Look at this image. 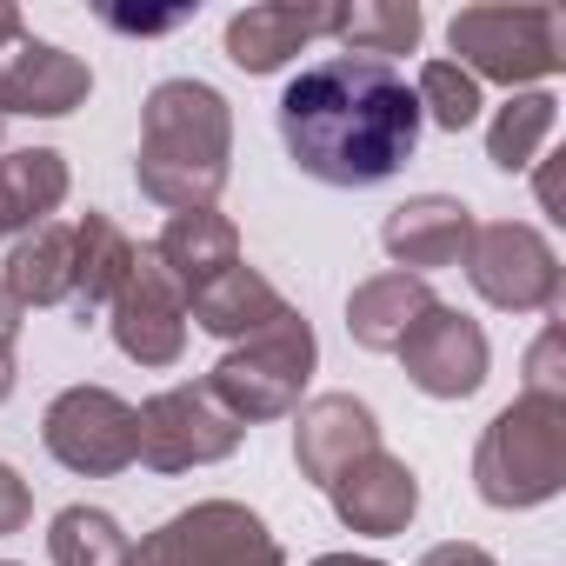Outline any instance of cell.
Masks as SVG:
<instances>
[{"label":"cell","mask_w":566,"mask_h":566,"mask_svg":"<svg viewBox=\"0 0 566 566\" xmlns=\"http://www.w3.org/2000/svg\"><path fill=\"white\" fill-rule=\"evenodd\" d=\"M28 520H34V493H28V480H21L8 460H0V539L21 533Z\"/></svg>","instance_id":"obj_28"},{"label":"cell","mask_w":566,"mask_h":566,"mask_svg":"<svg viewBox=\"0 0 566 566\" xmlns=\"http://www.w3.org/2000/svg\"><path fill=\"white\" fill-rule=\"evenodd\" d=\"M0 127H8V114H0Z\"/></svg>","instance_id":"obj_34"},{"label":"cell","mask_w":566,"mask_h":566,"mask_svg":"<svg viewBox=\"0 0 566 566\" xmlns=\"http://www.w3.org/2000/svg\"><path fill=\"white\" fill-rule=\"evenodd\" d=\"M420 566H500V559L486 546H473V539H440V546L420 553Z\"/></svg>","instance_id":"obj_29"},{"label":"cell","mask_w":566,"mask_h":566,"mask_svg":"<svg viewBox=\"0 0 566 566\" xmlns=\"http://www.w3.org/2000/svg\"><path fill=\"white\" fill-rule=\"evenodd\" d=\"M321 34L340 41V54H360V61H387L394 54H413L420 34H427V14L413 0H354V8H327Z\"/></svg>","instance_id":"obj_22"},{"label":"cell","mask_w":566,"mask_h":566,"mask_svg":"<svg viewBox=\"0 0 566 566\" xmlns=\"http://www.w3.org/2000/svg\"><path fill=\"white\" fill-rule=\"evenodd\" d=\"M307 566H387V559H367V553H321V559H307Z\"/></svg>","instance_id":"obj_33"},{"label":"cell","mask_w":566,"mask_h":566,"mask_svg":"<svg viewBox=\"0 0 566 566\" xmlns=\"http://www.w3.org/2000/svg\"><path fill=\"white\" fill-rule=\"evenodd\" d=\"M473 207L453 200V193H413L387 213L380 227V247L394 260V273H440V266H460L467 260V240H473Z\"/></svg>","instance_id":"obj_13"},{"label":"cell","mask_w":566,"mask_h":566,"mask_svg":"<svg viewBox=\"0 0 566 566\" xmlns=\"http://www.w3.org/2000/svg\"><path fill=\"white\" fill-rule=\"evenodd\" d=\"M0 287L21 301V314L74 301V227L67 220H41L34 233H21L14 253H8V273H0Z\"/></svg>","instance_id":"obj_20"},{"label":"cell","mask_w":566,"mask_h":566,"mask_svg":"<svg viewBox=\"0 0 566 566\" xmlns=\"http://www.w3.org/2000/svg\"><path fill=\"white\" fill-rule=\"evenodd\" d=\"M127 566H287L280 539L266 533V520L240 500H200L187 513H174L167 526H154Z\"/></svg>","instance_id":"obj_6"},{"label":"cell","mask_w":566,"mask_h":566,"mask_svg":"<svg viewBox=\"0 0 566 566\" xmlns=\"http://www.w3.org/2000/svg\"><path fill=\"white\" fill-rule=\"evenodd\" d=\"M374 447H380V420H374V407L354 400V394H321V400H307L301 420H294V467H301V480H314L321 493H327L354 460H367Z\"/></svg>","instance_id":"obj_15"},{"label":"cell","mask_w":566,"mask_h":566,"mask_svg":"<svg viewBox=\"0 0 566 566\" xmlns=\"http://www.w3.org/2000/svg\"><path fill=\"white\" fill-rule=\"evenodd\" d=\"M107 327H114V347L134 367H174L187 354V294L160 266L154 247H134V266L120 280V294L107 301Z\"/></svg>","instance_id":"obj_10"},{"label":"cell","mask_w":566,"mask_h":566,"mask_svg":"<svg viewBox=\"0 0 566 566\" xmlns=\"http://www.w3.org/2000/svg\"><path fill=\"white\" fill-rule=\"evenodd\" d=\"M233 174V107L207 81H160L140 107V154L134 180L147 200L187 213L213 207Z\"/></svg>","instance_id":"obj_2"},{"label":"cell","mask_w":566,"mask_h":566,"mask_svg":"<svg viewBox=\"0 0 566 566\" xmlns=\"http://www.w3.org/2000/svg\"><path fill=\"white\" fill-rule=\"evenodd\" d=\"M280 314H287V301H280V287L260 273V266H227V273H213L207 287H193L187 294V321L200 327V334H213V340H227V347H240V340H253V334H266Z\"/></svg>","instance_id":"obj_16"},{"label":"cell","mask_w":566,"mask_h":566,"mask_svg":"<svg viewBox=\"0 0 566 566\" xmlns=\"http://www.w3.org/2000/svg\"><path fill=\"white\" fill-rule=\"evenodd\" d=\"M154 253H160V266L180 280V294H193V287H207L213 273L240 266V227H233L227 213H213V207H187V213H174V220L160 227Z\"/></svg>","instance_id":"obj_18"},{"label":"cell","mask_w":566,"mask_h":566,"mask_svg":"<svg viewBox=\"0 0 566 566\" xmlns=\"http://www.w3.org/2000/svg\"><path fill=\"white\" fill-rule=\"evenodd\" d=\"M0 566H14V559H0Z\"/></svg>","instance_id":"obj_35"},{"label":"cell","mask_w":566,"mask_h":566,"mask_svg":"<svg viewBox=\"0 0 566 566\" xmlns=\"http://www.w3.org/2000/svg\"><path fill=\"white\" fill-rule=\"evenodd\" d=\"M94 94V67L54 41L21 34L14 48H0V114H34V120H67L74 107H87Z\"/></svg>","instance_id":"obj_12"},{"label":"cell","mask_w":566,"mask_h":566,"mask_svg":"<svg viewBox=\"0 0 566 566\" xmlns=\"http://www.w3.org/2000/svg\"><path fill=\"white\" fill-rule=\"evenodd\" d=\"M14 380H21V360H14V340H0V400L14 394Z\"/></svg>","instance_id":"obj_32"},{"label":"cell","mask_w":566,"mask_h":566,"mask_svg":"<svg viewBox=\"0 0 566 566\" xmlns=\"http://www.w3.org/2000/svg\"><path fill=\"white\" fill-rule=\"evenodd\" d=\"M327 500H334V513H340L347 533L394 539V533H407L413 513H420V480H413V467H407L400 453L374 447L367 460H354V467L327 486Z\"/></svg>","instance_id":"obj_14"},{"label":"cell","mask_w":566,"mask_h":566,"mask_svg":"<svg viewBox=\"0 0 566 566\" xmlns=\"http://www.w3.org/2000/svg\"><path fill=\"white\" fill-rule=\"evenodd\" d=\"M21 321H28V314H21V301L0 287V340H14V334H21Z\"/></svg>","instance_id":"obj_31"},{"label":"cell","mask_w":566,"mask_h":566,"mask_svg":"<svg viewBox=\"0 0 566 566\" xmlns=\"http://www.w3.org/2000/svg\"><path fill=\"white\" fill-rule=\"evenodd\" d=\"M420 101L400 67L327 54L301 67L280 94V140L321 187H380L420 147Z\"/></svg>","instance_id":"obj_1"},{"label":"cell","mask_w":566,"mask_h":566,"mask_svg":"<svg viewBox=\"0 0 566 566\" xmlns=\"http://www.w3.org/2000/svg\"><path fill=\"white\" fill-rule=\"evenodd\" d=\"M447 48L473 81L526 94L533 81H553L566 67V21L559 8H460L447 21Z\"/></svg>","instance_id":"obj_5"},{"label":"cell","mask_w":566,"mask_h":566,"mask_svg":"<svg viewBox=\"0 0 566 566\" xmlns=\"http://www.w3.org/2000/svg\"><path fill=\"white\" fill-rule=\"evenodd\" d=\"M327 8H294V0H260L227 21V61L240 74H280L307 41H321Z\"/></svg>","instance_id":"obj_17"},{"label":"cell","mask_w":566,"mask_h":566,"mask_svg":"<svg viewBox=\"0 0 566 566\" xmlns=\"http://www.w3.org/2000/svg\"><path fill=\"white\" fill-rule=\"evenodd\" d=\"M74 174L54 147H21V154H0V240L8 233H34L41 220L61 213Z\"/></svg>","instance_id":"obj_21"},{"label":"cell","mask_w":566,"mask_h":566,"mask_svg":"<svg viewBox=\"0 0 566 566\" xmlns=\"http://www.w3.org/2000/svg\"><path fill=\"white\" fill-rule=\"evenodd\" d=\"M566 486V400L520 394L500 407L473 447V493L500 513L546 506Z\"/></svg>","instance_id":"obj_3"},{"label":"cell","mask_w":566,"mask_h":566,"mask_svg":"<svg viewBox=\"0 0 566 566\" xmlns=\"http://www.w3.org/2000/svg\"><path fill=\"white\" fill-rule=\"evenodd\" d=\"M127 266H134V240L107 213H81L74 220V307H81V321L120 294Z\"/></svg>","instance_id":"obj_23"},{"label":"cell","mask_w":566,"mask_h":566,"mask_svg":"<svg viewBox=\"0 0 566 566\" xmlns=\"http://www.w3.org/2000/svg\"><path fill=\"white\" fill-rule=\"evenodd\" d=\"M314 367H321V340H314L307 314L287 307L266 334L227 347L200 387H207L240 427H260V420H287V413H301V394H307Z\"/></svg>","instance_id":"obj_4"},{"label":"cell","mask_w":566,"mask_h":566,"mask_svg":"<svg viewBox=\"0 0 566 566\" xmlns=\"http://www.w3.org/2000/svg\"><path fill=\"white\" fill-rule=\"evenodd\" d=\"M394 354H400L407 380H413L427 400H473V394L486 387V367H493V347H486L480 321H467V314L447 307V301H433V307L407 327V340H400Z\"/></svg>","instance_id":"obj_11"},{"label":"cell","mask_w":566,"mask_h":566,"mask_svg":"<svg viewBox=\"0 0 566 566\" xmlns=\"http://www.w3.org/2000/svg\"><path fill=\"white\" fill-rule=\"evenodd\" d=\"M28 34V21H21V8H14V0H0V48H14Z\"/></svg>","instance_id":"obj_30"},{"label":"cell","mask_w":566,"mask_h":566,"mask_svg":"<svg viewBox=\"0 0 566 566\" xmlns=\"http://www.w3.org/2000/svg\"><path fill=\"white\" fill-rule=\"evenodd\" d=\"M140 420V460L154 473H193V467H213L227 453H240L247 427L207 394V387H167L154 400L134 407Z\"/></svg>","instance_id":"obj_9"},{"label":"cell","mask_w":566,"mask_h":566,"mask_svg":"<svg viewBox=\"0 0 566 566\" xmlns=\"http://www.w3.org/2000/svg\"><path fill=\"white\" fill-rule=\"evenodd\" d=\"M413 101H420V120H433L447 134H467L480 120V107H486L480 101V81L467 67H453V61H427L420 81H413Z\"/></svg>","instance_id":"obj_26"},{"label":"cell","mask_w":566,"mask_h":566,"mask_svg":"<svg viewBox=\"0 0 566 566\" xmlns=\"http://www.w3.org/2000/svg\"><path fill=\"white\" fill-rule=\"evenodd\" d=\"M467 280L500 314H546L559 301V253L526 220H486L467 240Z\"/></svg>","instance_id":"obj_7"},{"label":"cell","mask_w":566,"mask_h":566,"mask_svg":"<svg viewBox=\"0 0 566 566\" xmlns=\"http://www.w3.org/2000/svg\"><path fill=\"white\" fill-rule=\"evenodd\" d=\"M41 447L81 480H114L140 460V420L114 387H67L41 420Z\"/></svg>","instance_id":"obj_8"},{"label":"cell","mask_w":566,"mask_h":566,"mask_svg":"<svg viewBox=\"0 0 566 566\" xmlns=\"http://www.w3.org/2000/svg\"><path fill=\"white\" fill-rule=\"evenodd\" d=\"M427 307H433V287L420 273H374V280H360V287L347 294V334L367 354H394Z\"/></svg>","instance_id":"obj_19"},{"label":"cell","mask_w":566,"mask_h":566,"mask_svg":"<svg viewBox=\"0 0 566 566\" xmlns=\"http://www.w3.org/2000/svg\"><path fill=\"white\" fill-rule=\"evenodd\" d=\"M553 127H559V101H553L546 87L506 94V107H500L493 127H486V160H493L500 174H520V167H533V154L553 140Z\"/></svg>","instance_id":"obj_24"},{"label":"cell","mask_w":566,"mask_h":566,"mask_svg":"<svg viewBox=\"0 0 566 566\" xmlns=\"http://www.w3.org/2000/svg\"><path fill=\"white\" fill-rule=\"evenodd\" d=\"M526 394H546V400H566V334L546 327L526 354Z\"/></svg>","instance_id":"obj_27"},{"label":"cell","mask_w":566,"mask_h":566,"mask_svg":"<svg viewBox=\"0 0 566 566\" xmlns=\"http://www.w3.org/2000/svg\"><path fill=\"white\" fill-rule=\"evenodd\" d=\"M134 539L107 506H61L48 526V559L54 566H127Z\"/></svg>","instance_id":"obj_25"}]
</instances>
